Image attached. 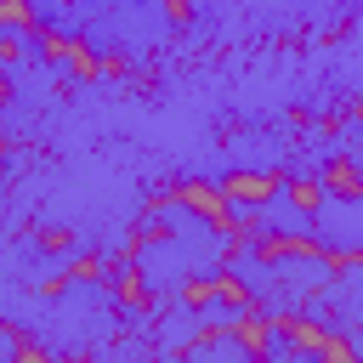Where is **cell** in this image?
<instances>
[{
	"label": "cell",
	"instance_id": "cell-1",
	"mask_svg": "<svg viewBox=\"0 0 363 363\" xmlns=\"http://www.w3.org/2000/svg\"><path fill=\"white\" fill-rule=\"evenodd\" d=\"M164 199H170L176 210L199 216L210 233H233V221H238V210L227 204V193H221L216 182H204V176H182V182H170V187H164Z\"/></svg>",
	"mask_w": 363,
	"mask_h": 363
},
{
	"label": "cell",
	"instance_id": "cell-2",
	"mask_svg": "<svg viewBox=\"0 0 363 363\" xmlns=\"http://www.w3.org/2000/svg\"><path fill=\"white\" fill-rule=\"evenodd\" d=\"M323 238H312V233H255L250 238V255L261 261V267H284V261H323Z\"/></svg>",
	"mask_w": 363,
	"mask_h": 363
},
{
	"label": "cell",
	"instance_id": "cell-3",
	"mask_svg": "<svg viewBox=\"0 0 363 363\" xmlns=\"http://www.w3.org/2000/svg\"><path fill=\"white\" fill-rule=\"evenodd\" d=\"M284 176H289V170H227L216 187L227 193V204H233V210H261V204H272V199H278Z\"/></svg>",
	"mask_w": 363,
	"mask_h": 363
},
{
	"label": "cell",
	"instance_id": "cell-4",
	"mask_svg": "<svg viewBox=\"0 0 363 363\" xmlns=\"http://www.w3.org/2000/svg\"><path fill=\"white\" fill-rule=\"evenodd\" d=\"M227 346H238L244 357H255V363H267V352H272V323H267V312L250 301V306H238L227 323Z\"/></svg>",
	"mask_w": 363,
	"mask_h": 363
},
{
	"label": "cell",
	"instance_id": "cell-5",
	"mask_svg": "<svg viewBox=\"0 0 363 363\" xmlns=\"http://www.w3.org/2000/svg\"><path fill=\"white\" fill-rule=\"evenodd\" d=\"M267 323H272V335H278L295 357H312V352H318V340H323V323H318V318H306V312H295V306L267 312Z\"/></svg>",
	"mask_w": 363,
	"mask_h": 363
},
{
	"label": "cell",
	"instance_id": "cell-6",
	"mask_svg": "<svg viewBox=\"0 0 363 363\" xmlns=\"http://www.w3.org/2000/svg\"><path fill=\"white\" fill-rule=\"evenodd\" d=\"M318 182H323V199H340V204H357L363 199V170L352 153H329L318 164Z\"/></svg>",
	"mask_w": 363,
	"mask_h": 363
},
{
	"label": "cell",
	"instance_id": "cell-7",
	"mask_svg": "<svg viewBox=\"0 0 363 363\" xmlns=\"http://www.w3.org/2000/svg\"><path fill=\"white\" fill-rule=\"evenodd\" d=\"M108 278H113V301H119L125 312H142V318L153 312V289H147V278L136 272V261H125V267H113Z\"/></svg>",
	"mask_w": 363,
	"mask_h": 363
},
{
	"label": "cell",
	"instance_id": "cell-8",
	"mask_svg": "<svg viewBox=\"0 0 363 363\" xmlns=\"http://www.w3.org/2000/svg\"><path fill=\"white\" fill-rule=\"evenodd\" d=\"M62 68L79 79V85H91V79H102V51L91 45V40H79V34H68V51H62Z\"/></svg>",
	"mask_w": 363,
	"mask_h": 363
},
{
	"label": "cell",
	"instance_id": "cell-9",
	"mask_svg": "<svg viewBox=\"0 0 363 363\" xmlns=\"http://www.w3.org/2000/svg\"><path fill=\"white\" fill-rule=\"evenodd\" d=\"M278 193L295 204V216H318V210H323V182H318V176H284Z\"/></svg>",
	"mask_w": 363,
	"mask_h": 363
},
{
	"label": "cell",
	"instance_id": "cell-10",
	"mask_svg": "<svg viewBox=\"0 0 363 363\" xmlns=\"http://www.w3.org/2000/svg\"><path fill=\"white\" fill-rule=\"evenodd\" d=\"M210 289H216V306H227V312H238V306H250V301H255V289H250L238 272H227V267L210 278Z\"/></svg>",
	"mask_w": 363,
	"mask_h": 363
},
{
	"label": "cell",
	"instance_id": "cell-11",
	"mask_svg": "<svg viewBox=\"0 0 363 363\" xmlns=\"http://www.w3.org/2000/svg\"><path fill=\"white\" fill-rule=\"evenodd\" d=\"M68 284H108V255L102 250H85L68 261Z\"/></svg>",
	"mask_w": 363,
	"mask_h": 363
},
{
	"label": "cell",
	"instance_id": "cell-12",
	"mask_svg": "<svg viewBox=\"0 0 363 363\" xmlns=\"http://www.w3.org/2000/svg\"><path fill=\"white\" fill-rule=\"evenodd\" d=\"M28 40L40 45V57H45V62H62V51H68V34H62L57 23H34V28H28Z\"/></svg>",
	"mask_w": 363,
	"mask_h": 363
},
{
	"label": "cell",
	"instance_id": "cell-13",
	"mask_svg": "<svg viewBox=\"0 0 363 363\" xmlns=\"http://www.w3.org/2000/svg\"><path fill=\"white\" fill-rule=\"evenodd\" d=\"M312 357H323V363H357V340H346V335L323 329V340H318V352H312Z\"/></svg>",
	"mask_w": 363,
	"mask_h": 363
},
{
	"label": "cell",
	"instance_id": "cell-14",
	"mask_svg": "<svg viewBox=\"0 0 363 363\" xmlns=\"http://www.w3.org/2000/svg\"><path fill=\"white\" fill-rule=\"evenodd\" d=\"M34 23H40L34 0H0V28H17V34H28Z\"/></svg>",
	"mask_w": 363,
	"mask_h": 363
},
{
	"label": "cell",
	"instance_id": "cell-15",
	"mask_svg": "<svg viewBox=\"0 0 363 363\" xmlns=\"http://www.w3.org/2000/svg\"><path fill=\"white\" fill-rule=\"evenodd\" d=\"M182 306H187V312H210V306H216L210 278H182Z\"/></svg>",
	"mask_w": 363,
	"mask_h": 363
},
{
	"label": "cell",
	"instance_id": "cell-16",
	"mask_svg": "<svg viewBox=\"0 0 363 363\" xmlns=\"http://www.w3.org/2000/svg\"><path fill=\"white\" fill-rule=\"evenodd\" d=\"M318 267H329L335 278H346V272H357V267H363V250H335V244H329Z\"/></svg>",
	"mask_w": 363,
	"mask_h": 363
},
{
	"label": "cell",
	"instance_id": "cell-17",
	"mask_svg": "<svg viewBox=\"0 0 363 363\" xmlns=\"http://www.w3.org/2000/svg\"><path fill=\"white\" fill-rule=\"evenodd\" d=\"M221 340H227V329H221V323H204L193 340H182V357H193V352H210V346H221Z\"/></svg>",
	"mask_w": 363,
	"mask_h": 363
},
{
	"label": "cell",
	"instance_id": "cell-18",
	"mask_svg": "<svg viewBox=\"0 0 363 363\" xmlns=\"http://www.w3.org/2000/svg\"><path fill=\"white\" fill-rule=\"evenodd\" d=\"M34 244H40L45 255H68V250H74V233H68V227H45Z\"/></svg>",
	"mask_w": 363,
	"mask_h": 363
},
{
	"label": "cell",
	"instance_id": "cell-19",
	"mask_svg": "<svg viewBox=\"0 0 363 363\" xmlns=\"http://www.w3.org/2000/svg\"><path fill=\"white\" fill-rule=\"evenodd\" d=\"M11 357H17V363H51V352H45L40 340H28V335H11Z\"/></svg>",
	"mask_w": 363,
	"mask_h": 363
},
{
	"label": "cell",
	"instance_id": "cell-20",
	"mask_svg": "<svg viewBox=\"0 0 363 363\" xmlns=\"http://www.w3.org/2000/svg\"><path fill=\"white\" fill-rule=\"evenodd\" d=\"M23 51H28V45H23V34H17V28H0V62L11 68V62H23Z\"/></svg>",
	"mask_w": 363,
	"mask_h": 363
},
{
	"label": "cell",
	"instance_id": "cell-21",
	"mask_svg": "<svg viewBox=\"0 0 363 363\" xmlns=\"http://www.w3.org/2000/svg\"><path fill=\"white\" fill-rule=\"evenodd\" d=\"M102 79H130V57L125 51H108L102 57Z\"/></svg>",
	"mask_w": 363,
	"mask_h": 363
},
{
	"label": "cell",
	"instance_id": "cell-22",
	"mask_svg": "<svg viewBox=\"0 0 363 363\" xmlns=\"http://www.w3.org/2000/svg\"><path fill=\"white\" fill-rule=\"evenodd\" d=\"M193 11H199V0H164V17H170L176 28H187V23H193Z\"/></svg>",
	"mask_w": 363,
	"mask_h": 363
},
{
	"label": "cell",
	"instance_id": "cell-23",
	"mask_svg": "<svg viewBox=\"0 0 363 363\" xmlns=\"http://www.w3.org/2000/svg\"><path fill=\"white\" fill-rule=\"evenodd\" d=\"M62 289H68V272H57V278H45V284H40V295H45V301H57Z\"/></svg>",
	"mask_w": 363,
	"mask_h": 363
},
{
	"label": "cell",
	"instance_id": "cell-24",
	"mask_svg": "<svg viewBox=\"0 0 363 363\" xmlns=\"http://www.w3.org/2000/svg\"><path fill=\"white\" fill-rule=\"evenodd\" d=\"M11 96H17V91H11V68H6V62H0V108H6V102H11Z\"/></svg>",
	"mask_w": 363,
	"mask_h": 363
},
{
	"label": "cell",
	"instance_id": "cell-25",
	"mask_svg": "<svg viewBox=\"0 0 363 363\" xmlns=\"http://www.w3.org/2000/svg\"><path fill=\"white\" fill-rule=\"evenodd\" d=\"M6 159H11V142H6V136H0V170H6Z\"/></svg>",
	"mask_w": 363,
	"mask_h": 363
}]
</instances>
